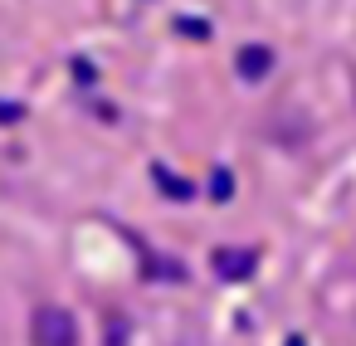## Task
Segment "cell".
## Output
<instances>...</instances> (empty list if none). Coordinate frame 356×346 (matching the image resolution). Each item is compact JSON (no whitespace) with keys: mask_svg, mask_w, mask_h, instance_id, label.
<instances>
[{"mask_svg":"<svg viewBox=\"0 0 356 346\" xmlns=\"http://www.w3.org/2000/svg\"><path fill=\"white\" fill-rule=\"evenodd\" d=\"M234 69H239L244 83H264V79L273 74V49H268V44H244V49L234 54Z\"/></svg>","mask_w":356,"mask_h":346,"instance_id":"obj_2","label":"cell"},{"mask_svg":"<svg viewBox=\"0 0 356 346\" xmlns=\"http://www.w3.org/2000/svg\"><path fill=\"white\" fill-rule=\"evenodd\" d=\"M181 30H186L191 40H205V35H210V25H200V20H181Z\"/></svg>","mask_w":356,"mask_h":346,"instance_id":"obj_6","label":"cell"},{"mask_svg":"<svg viewBox=\"0 0 356 346\" xmlns=\"http://www.w3.org/2000/svg\"><path fill=\"white\" fill-rule=\"evenodd\" d=\"M156 181H161V186H166V195H176V200H186V195H191V186H186V181H176V176H166L161 166H156Z\"/></svg>","mask_w":356,"mask_h":346,"instance_id":"obj_4","label":"cell"},{"mask_svg":"<svg viewBox=\"0 0 356 346\" xmlns=\"http://www.w3.org/2000/svg\"><path fill=\"white\" fill-rule=\"evenodd\" d=\"M288 346H307V341H302V336H288Z\"/></svg>","mask_w":356,"mask_h":346,"instance_id":"obj_7","label":"cell"},{"mask_svg":"<svg viewBox=\"0 0 356 346\" xmlns=\"http://www.w3.org/2000/svg\"><path fill=\"white\" fill-rule=\"evenodd\" d=\"M210 195H215V200H229V195H234V181H229V171H225V166L215 171V190H210Z\"/></svg>","mask_w":356,"mask_h":346,"instance_id":"obj_5","label":"cell"},{"mask_svg":"<svg viewBox=\"0 0 356 346\" xmlns=\"http://www.w3.org/2000/svg\"><path fill=\"white\" fill-rule=\"evenodd\" d=\"M254 263H259L254 249H215V268H220L225 278H249Z\"/></svg>","mask_w":356,"mask_h":346,"instance_id":"obj_3","label":"cell"},{"mask_svg":"<svg viewBox=\"0 0 356 346\" xmlns=\"http://www.w3.org/2000/svg\"><path fill=\"white\" fill-rule=\"evenodd\" d=\"M30 341L35 346H79V322L69 307H40L30 322Z\"/></svg>","mask_w":356,"mask_h":346,"instance_id":"obj_1","label":"cell"}]
</instances>
